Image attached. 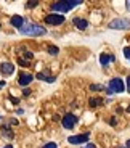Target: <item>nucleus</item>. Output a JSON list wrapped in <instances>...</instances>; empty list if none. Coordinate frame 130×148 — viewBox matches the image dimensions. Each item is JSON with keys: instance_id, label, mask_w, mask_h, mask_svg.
Masks as SVG:
<instances>
[{"instance_id": "f257e3e1", "label": "nucleus", "mask_w": 130, "mask_h": 148, "mask_svg": "<svg viewBox=\"0 0 130 148\" xmlns=\"http://www.w3.org/2000/svg\"><path fill=\"white\" fill-rule=\"evenodd\" d=\"M80 0H61V2H55L52 5V11H61V13H67L74 7L80 5Z\"/></svg>"}, {"instance_id": "f03ea898", "label": "nucleus", "mask_w": 130, "mask_h": 148, "mask_svg": "<svg viewBox=\"0 0 130 148\" xmlns=\"http://www.w3.org/2000/svg\"><path fill=\"white\" fill-rule=\"evenodd\" d=\"M19 32L24 34V36H44L47 31H45V27L39 26V24H24V26L19 29Z\"/></svg>"}, {"instance_id": "7ed1b4c3", "label": "nucleus", "mask_w": 130, "mask_h": 148, "mask_svg": "<svg viewBox=\"0 0 130 148\" xmlns=\"http://www.w3.org/2000/svg\"><path fill=\"white\" fill-rule=\"evenodd\" d=\"M109 27L111 29H130V19L127 18H117V19H112L109 23Z\"/></svg>"}, {"instance_id": "20e7f679", "label": "nucleus", "mask_w": 130, "mask_h": 148, "mask_svg": "<svg viewBox=\"0 0 130 148\" xmlns=\"http://www.w3.org/2000/svg\"><path fill=\"white\" fill-rule=\"evenodd\" d=\"M124 89H125V85H124V81L119 77H114L109 81V90H111L112 93H120L124 92Z\"/></svg>"}, {"instance_id": "39448f33", "label": "nucleus", "mask_w": 130, "mask_h": 148, "mask_svg": "<svg viewBox=\"0 0 130 148\" xmlns=\"http://www.w3.org/2000/svg\"><path fill=\"white\" fill-rule=\"evenodd\" d=\"M45 23L50 24V26H60L64 23V16L63 15H56V13H52V15L45 16Z\"/></svg>"}, {"instance_id": "423d86ee", "label": "nucleus", "mask_w": 130, "mask_h": 148, "mask_svg": "<svg viewBox=\"0 0 130 148\" xmlns=\"http://www.w3.org/2000/svg\"><path fill=\"white\" fill-rule=\"evenodd\" d=\"M76 122H77V116L76 114H72V113L64 114V118H63V127L64 129H72V127L76 126Z\"/></svg>"}, {"instance_id": "0eeeda50", "label": "nucleus", "mask_w": 130, "mask_h": 148, "mask_svg": "<svg viewBox=\"0 0 130 148\" xmlns=\"http://www.w3.org/2000/svg\"><path fill=\"white\" fill-rule=\"evenodd\" d=\"M87 138H88L87 134H80V135H72V137H69L67 140H69V143H72V145H80V143H85Z\"/></svg>"}, {"instance_id": "6e6552de", "label": "nucleus", "mask_w": 130, "mask_h": 148, "mask_svg": "<svg viewBox=\"0 0 130 148\" xmlns=\"http://www.w3.org/2000/svg\"><path fill=\"white\" fill-rule=\"evenodd\" d=\"M32 79H34L32 74H29V73H22L21 76H19L18 82H19V85H29L31 82H32Z\"/></svg>"}, {"instance_id": "1a4fd4ad", "label": "nucleus", "mask_w": 130, "mask_h": 148, "mask_svg": "<svg viewBox=\"0 0 130 148\" xmlns=\"http://www.w3.org/2000/svg\"><path fill=\"white\" fill-rule=\"evenodd\" d=\"M10 23H11V26H13V27H18V29H21V27L24 26V19H22V18H21V16H19V15H15V16H11Z\"/></svg>"}, {"instance_id": "9d476101", "label": "nucleus", "mask_w": 130, "mask_h": 148, "mask_svg": "<svg viewBox=\"0 0 130 148\" xmlns=\"http://www.w3.org/2000/svg\"><path fill=\"white\" fill-rule=\"evenodd\" d=\"M72 23H74L76 27H77V29H80V31H84V29H87V27H88V21H87V19L74 18V19H72Z\"/></svg>"}, {"instance_id": "9b49d317", "label": "nucleus", "mask_w": 130, "mask_h": 148, "mask_svg": "<svg viewBox=\"0 0 130 148\" xmlns=\"http://www.w3.org/2000/svg\"><path fill=\"white\" fill-rule=\"evenodd\" d=\"M0 71H2L5 76H8V74H11L15 71V66H13V63H2L0 64Z\"/></svg>"}, {"instance_id": "f8f14e48", "label": "nucleus", "mask_w": 130, "mask_h": 148, "mask_svg": "<svg viewBox=\"0 0 130 148\" xmlns=\"http://www.w3.org/2000/svg\"><path fill=\"white\" fill-rule=\"evenodd\" d=\"M111 61H114V56H112V55H106V53H101V55H100L101 66H108Z\"/></svg>"}, {"instance_id": "ddd939ff", "label": "nucleus", "mask_w": 130, "mask_h": 148, "mask_svg": "<svg viewBox=\"0 0 130 148\" xmlns=\"http://www.w3.org/2000/svg\"><path fill=\"white\" fill-rule=\"evenodd\" d=\"M90 106L92 108H97V106H101V105H103V100H101V98H92V100H90Z\"/></svg>"}, {"instance_id": "4468645a", "label": "nucleus", "mask_w": 130, "mask_h": 148, "mask_svg": "<svg viewBox=\"0 0 130 148\" xmlns=\"http://www.w3.org/2000/svg\"><path fill=\"white\" fill-rule=\"evenodd\" d=\"M35 77L39 79V81H47V82H55V77H47L45 74H42V73H39Z\"/></svg>"}, {"instance_id": "2eb2a0df", "label": "nucleus", "mask_w": 130, "mask_h": 148, "mask_svg": "<svg viewBox=\"0 0 130 148\" xmlns=\"http://www.w3.org/2000/svg\"><path fill=\"white\" fill-rule=\"evenodd\" d=\"M90 90H93V92H101V90H103V85L101 84H93V85H90Z\"/></svg>"}, {"instance_id": "dca6fc26", "label": "nucleus", "mask_w": 130, "mask_h": 148, "mask_svg": "<svg viewBox=\"0 0 130 148\" xmlns=\"http://www.w3.org/2000/svg\"><path fill=\"white\" fill-rule=\"evenodd\" d=\"M48 53H50V55H56V53H58V47L50 45V47H48Z\"/></svg>"}, {"instance_id": "f3484780", "label": "nucleus", "mask_w": 130, "mask_h": 148, "mask_svg": "<svg viewBox=\"0 0 130 148\" xmlns=\"http://www.w3.org/2000/svg\"><path fill=\"white\" fill-rule=\"evenodd\" d=\"M3 134H5V135H8V137H13V132H11L10 129H7V127H3Z\"/></svg>"}, {"instance_id": "a211bd4d", "label": "nucleus", "mask_w": 130, "mask_h": 148, "mask_svg": "<svg viewBox=\"0 0 130 148\" xmlns=\"http://www.w3.org/2000/svg\"><path fill=\"white\" fill-rule=\"evenodd\" d=\"M18 63L21 64V66H29V61H27V60H21V58H19Z\"/></svg>"}, {"instance_id": "6ab92c4d", "label": "nucleus", "mask_w": 130, "mask_h": 148, "mask_svg": "<svg viewBox=\"0 0 130 148\" xmlns=\"http://www.w3.org/2000/svg\"><path fill=\"white\" fill-rule=\"evenodd\" d=\"M124 55H125L127 58H130V47H125V48H124Z\"/></svg>"}, {"instance_id": "aec40b11", "label": "nucleus", "mask_w": 130, "mask_h": 148, "mask_svg": "<svg viewBox=\"0 0 130 148\" xmlns=\"http://www.w3.org/2000/svg\"><path fill=\"white\" fill-rule=\"evenodd\" d=\"M44 148H56V143H53V142H52V143H45Z\"/></svg>"}, {"instance_id": "412c9836", "label": "nucleus", "mask_w": 130, "mask_h": 148, "mask_svg": "<svg viewBox=\"0 0 130 148\" xmlns=\"http://www.w3.org/2000/svg\"><path fill=\"white\" fill-rule=\"evenodd\" d=\"M34 7H37V2H29L27 3V8H34Z\"/></svg>"}, {"instance_id": "4be33fe9", "label": "nucleus", "mask_w": 130, "mask_h": 148, "mask_svg": "<svg viewBox=\"0 0 130 148\" xmlns=\"http://www.w3.org/2000/svg\"><path fill=\"white\" fill-rule=\"evenodd\" d=\"M125 89H127V92L130 93V76L127 77V87H125Z\"/></svg>"}, {"instance_id": "5701e85b", "label": "nucleus", "mask_w": 130, "mask_h": 148, "mask_svg": "<svg viewBox=\"0 0 130 148\" xmlns=\"http://www.w3.org/2000/svg\"><path fill=\"white\" fill-rule=\"evenodd\" d=\"M24 56H26L27 60H31V58H32L34 55H32V53H31V52H24Z\"/></svg>"}, {"instance_id": "b1692460", "label": "nucleus", "mask_w": 130, "mask_h": 148, "mask_svg": "<svg viewBox=\"0 0 130 148\" xmlns=\"http://www.w3.org/2000/svg\"><path fill=\"white\" fill-rule=\"evenodd\" d=\"M84 148H95V145H93V143H87Z\"/></svg>"}, {"instance_id": "393cba45", "label": "nucleus", "mask_w": 130, "mask_h": 148, "mask_svg": "<svg viewBox=\"0 0 130 148\" xmlns=\"http://www.w3.org/2000/svg\"><path fill=\"white\" fill-rule=\"evenodd\" d=\"M125 7H127V10L130 11V0H127V2H125Z\"/></svg>"}, {"instance_id": "a878e982", "label": "nucleus", "mask_w": 130, "mask_h": 148, "mask_svg": "<svg viewBox=\"0 0 130 148\" xmlns=\"http://www.w3.org/2000/svg\"><path fill=\"white\" fill-rule=\"evenodd\" d=\"M127 148H130V140H129V142H127Z\"/></svg>"}, {"instance_id": "bb28decb", "label": "nucleus", "mask_w": 130, "mask_h": 148, "mask_svg": "<svg viewBox=\"0 0 130 148\" xmlns=\"http://www.w3.org/2000/svg\"><path fill=\"white\" fill-rule=\"evenodd\" d=\"M5 148H13V147H11V145H7V147H5Z\"/></svg>"}, {"instance_id": "cd10ccee", "label": "nucleus", "mask_w": 130, "mask_h": 148, "mask_svg": "<svg viewBox=\"0 0 130 148\" xmlns=\"http://www.w3.org/2000/svg\"><path fill=\"white\" fill-rule=\"evenodd\" d=\"M127 111H129V113H130V106H129V108H127Z\"/></svg>"}, {"instance_id": "c85d7f7f", "label": "nucleus", "mask_w": 130, "mask_h": 148, "mask_svg": "<svg viewBox=\"0 0 130 148\" xmlns=\"http://www.w3.org/2000/svg\"><path fill=\"white\" fill-rule=\"evenodd\" d=\"M0 121H2V116H0Z\"/></svg>"}]
</instances>
